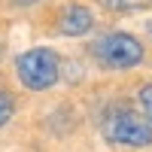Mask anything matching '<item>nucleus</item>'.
<instances>
[{
  "instance_id": "nucleus-1",
  "label": "nucleus",
  "mask_w": 152,
  "mask_h": 152,
  "mask_svg": "<svg viewBox=\"0 0 152 152\" xmlns=\"http://www.w3.org/2000/svg\"><path fill=\"white\" fill-rule=\"evenodd\" d=\"M58 70H61V61L52 49H31L15 58V73L18 79L34 88V91H43V88H52L58 82Z\"/></svg>"
},
{
  "instance_id": "nucleus-2",
  "label": "nucleus",
  "mask_w": 152,
  "mask_h": 152,
  "mask_svg": "<svg viewBox=\"0 0 152 152\" xmlns=\"http://www.w3.org/2000/svg\"><path fill=\"white\" fill-rule=\"evenodd\" d=\"M94 55L97 61L104 67L110 70H125V67H134V64H140L143 61V46L134 40L131 34H107V37H100L97 46H94Z\"/></svg>"
},
{
  "instance_id": "nucleus-3",
  "label": "nucleus",
  "mask_w": 152,
  "mask_h": 152,
  "mask_svg": "<svg viewBox=\"0 0 152 152\" xmlns=\"http://www.w3.org/2000/svg\"><path fill=\"white\" fill-rule=\"evenodd\" d=\"M107 140L122 143V146H149L152 143V128L134 113H116L104 122Z\"/></svg>"
},
{
  "instance_id": "nucleus-4",
  "label": "nucleus",
  "mask_w": 152,
  "mask_h": 152,
  "mask_svg": "<svg viewBox=\"0 0 152 152\" xmlns=\"http://www.w3.org/2000/svg\"><path fill=\"white\" fill-rule=\"evenodd\" d=\"M88 28H91V9H85V6H79V3L67 6V12L61 15V31H64L67 37H79V34H85Z\"/></svg>"
},
{
  "instance_id": "nucleus-5",
  "label": "nucleus",
  "mask_w": 152,
  "mask_h": 152,
  "mask_svg": "<svg viewBox=\"0 0 152 152\" xmlns=\"http://www.w3.org/2000/svg\"><path fill=\"white\" fill-rule=\"evenodd\" d=\"M12 113H15V100H12L6 91H0V128L12 119Z\"/></svg>"
},
{
  "instance_id": "nucleus-6",
  "label": "nucleus",
  "mask_w": 152,
  "mask_h": 152,
  "mask_svg": "<svg viewBox=\"0 0 152 152\" xmlns=\"http://www.w3.org/2000/svg\"><path fill=\"white\" fill-rule=\"evenodd\" d=\"M137 97H140V107H143V113H146V119L152 122V82L143 85L140 91H137Z\"/></svg>"
},
{
  "instance_id": "nucleus-7",
  "label": "nucleus",
  "mask_w": 152,
  "mask_h": 152,
  "mask_svg": "<svg viewBox=\"0 0 152 152\" xmlns=\"http://www.w3.org/2000/svg\"><path fill=\"white\" fill-rule=\"evenodd\" d=\"M149 31H152V24H149Z\"/></svg>"
}]
</instances>
